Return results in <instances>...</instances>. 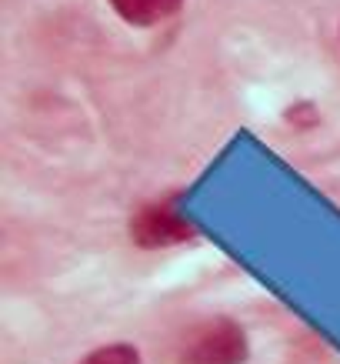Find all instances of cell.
I'll list each match as a JSON object with an SVG mask.
<instances>
[{
  "instance_id": "6da1fadb",
  "label": "cell",
  "mask_w": 340,
  "mask_h": 364,
  "mask_svg": "<svg viewBox=\"0 0 340 364\" xmlns=\"http://www.w3.org/2000/svg\"><path fill=\"white\" fill-rule=\"evenodd\" d=\"M251 341L234 318H207L194 324L180 344V364H243Z\"/></svg>"
},
{
  "instance_id": "7a4b0ae2",
  "label": "cell",
  "mask_w": 340,
  "mask_h": 364,
  "mask_svg": "<svg viewBox=\"0 0 340 364\" xmlns=\"http://www.w3.org/2000/svg\"><path fill=\"white\" fill-rule=\"evenodd\" d=\"M197 237L194 224L187 221L177 210L170 198L150 200L143 208L133 210L131 218V241L143 251H160V247H174V244H187Z\"/></svg>"
},
{
  "instance_id": "3957f363",
  "label": "cell",
  "mask_w": 340,
  "mask_h": 364,
  "mask_svg": "<svg viewBox=\"0 0 340 364\" xmlns=\"http://www.w3.org/2000/svg\"><path fill=\"white\" fill-rule=\"evenodd\" d=\"M110 11L117 14L124 23L131 27H157V23H167L170 17L180 14L184 0H107Z\"/></svg>"
},
{
  "instance_id": "277c9868",
  "label": "cell",
  "mask_w": 340,
  "mask_h": 364,
  "mask_svg": "<svg viewBox=\"0 0 340 364\" xmlns=\"http://www.w3.org/2000/svg\"><path fill=\"white\" fill-rule=\"evenodd\" d=\"M77 364H143L141 348L127 341H114V344H100L90 354H84Z\"/></svg>"
}]
</instances>
